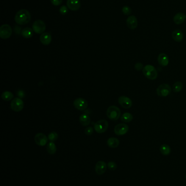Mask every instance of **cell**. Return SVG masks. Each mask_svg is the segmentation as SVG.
I'll return each instance as SVG.
<instances>
[{"mask_svg": "<svg viewBox=\"0 0 186 186\" xmlns=\"http://www.w3.org/2000/svg\"><path fill=\"white\" fill-rule=\"evenodd\" d=\"M31 16L30 12L25 9L19 10L15 16V21L20 25H26L31 20Z\"/></svg>", "mask_w": 186, "mask_h": 186, "instance_id": "obj_1", "label": "cell"}, {"mask_svg": "<svg viewBox=\"0 0 186 186\" xmlns=\"http://www.w3.org/2000/svg\"><path fill=\"white\" fill-rule=\"evenodd\" d=\"M143 72L145 77L150 80H155L158 77V72L155 67L151 65H147L143 69Z\"/></svg>", "mask_w": 186, "mask_h": 186, "instance_id": "obj_2", "label": "cell"}, {"mask_svg": "<svg viewBox=\"0 0 186 186\" xmlns=\"http://www.w3.org/2000/svg\"><path fill=\"white\" fill-rule=\"evenodd\" d=\"M107 115L108 118L111 120H117L121 115V111L117 106H111L107 111Z\"/></svg>", "mask_w": 186, "mask_h": 186, "instance_id": "obj_3", "label": "cell"}, {"mask_svg": "<svg viewBox=\"0 0 186 186\" xmlns=\"http://www.w3.org/2000/svg\"><path fill=\"white\" fill-rule=\"evenodd\" d=\"M171 93L170 86L166 83L160 84L157 89V94L160 97H166Z\"/></svg>", "mask_w": 186, "mask_h": 186, "instance_id": "obj_4", "label": "cell"}, {"mask_svg": "<svg viewBox=\"0 0 186 186\" xmlns=\"http://www.w3.org/2000/svg\"><path fill=\"white\" fill-rule=\"evenodd\" d=\"M108 122L106 120H99L94 125V130L98 133H104L108 129Z\"/></svg>", "mask_w": 186, "mask_h": 186, "instance_id": "obj_5", "label": "cell"}, {"mask_svg": "<svg viewBox=\"0 0 186 186\" xmlns=\"http://www.w3.org/2000/svg\"><path fill=\"white\" fill-rule=\"evenodd\" d=\"M24 104L23 101L19 98H13L10 103V108L16 112H20L24 108Z\"/></svg>", "mask_w": 186, "mask_h": 186, "instance_id": "obj_6", "label": "cell"}, {"mask_svg": "<svg viewBox=\"0 0 186 186\" xmlns=\"http://www.w3.org/2000/svg\"><path fill=\"white\" fill-rule=\"evenodd\" d=\"M32 30L37 34H42L46 30V25L41 20L35 21L32 25Z\"/></svg>", "mask_w": 186, "mask_h": 186, "instance_id": "obj_7", "label": "cell"}, {"mask_svg": "<svg viewBox=\"0 0 186 186\" xmlns=\"http://www.w3.org/2000/svg\"><path fill=\"white\" fill-rule=\"evenodd\" d=\"M12 34V27L8 24L2 25L0 27V37L3 39H7Z\"/></svg>", "mask_w": 186, "mask_h": 186, "instance_id": "obj_8", "label": "cell"}, {"mask_svg": "<svg viewBox=\"0 0 186 186\" xmlns=\"http://www.w3.org/2000/svg\"><path fill=\"white\" fill-rule=\"evenodd\" d=\"M74 107L79 111H84L88 108V101L83 98H76L73 102Z\"/></svg>", "mask_w": 186, "mask_h": 186, "instance_id": "obj_9", "label": "cell"}, {"mask_svg": "<svg viewBox=\"0 0 186 186\" xmlns=\"http://www.w3.org/2000/svg\"><path fill=\"white\" fill-rule=\"evenodd\" d=\"M129 131L128 126L126 124H119L115 126L114 132L116 135H122L126 134Z\"/></svg>", "mask_w": 186, "mask_h": 186, "instance_id": "obj_10", "label": "cell"}, {"mask_svg": "<svg viewBox=\"0 0 186 186\" xmlns=\"http://www.w3.org/2000/svg\"><path fill=\"white\" fill-rule=\"evenodd\" d=\"M35 142L39 146H44L47 144L48 138L42 133H38L35 137Z\"/></svg>", "mask_w": 186, "mask_h": 186, "instance_id": "obj_11", "label": "cell"}, {"mask_svg": "<svg viewBox=\"0 0 186 186\" xmlns=\"http://www.w3.org/2000/svg\"><path fill=\"white\" fill-rule=\"evenodd\" d=\"M118 101L119 104L124 108H130L132 106V101L130 98L126 96H121L119 97Z\"/></svg>", "mask_w": 186, "mask_h": 186, "instance_id": "obj_12", "label": "cell"}, {"mask_svg": "<svg viewBox=\"0 0 186 186\" xmlns=\"http://www.w3.org/2000/svg\"><path fill=\"white\" fill-rule=\"evenodd\" d=\"M107 168V163L104 161H98L95 166V171L98 175H102L106 171Z\"/></svg>", "mask_w": 186, "mask_h": 186, "instance_id": "obj_13", "label": "cell"}, {"mask_svg": "<svg viewBox=\"0 0 186 186\" xmlns=\"http://www.w3.org/2000/svg\"><path fill=\"white\" fill-rule=\"evenodd\" d=\"M67 7L72 11H77L81 6L80 0H67Z\"/></svg>", "mask_w": 186, "mask_h": 186, "instance_id": "obj_14", "label": "cell"}, {"mask_svg": "<svg viewBox=\"0 0 186 186\" xmlns=\"http://www.w3.org/2000/svg\"><path fill=\"white\" fill-rule=\"evenodd\" d=\"M126 24L130 30H134L138 25V20L134 16H129L126 20Z\"/></svg>", "mask_w": 186, "mask_h": 186, "instance_id": "obj_15", "label": "cell"}, {"mask_svg": "<svg viewBox=\"0 0 186 186\" xmlns=\"http://www.w3.org/2000/svg\"><path fill=\"white\" fill-rule=\"evenodd\" d=\"M52 40L51 34L48 32H44L42 33L40 36V41L44 45H49Z\"/></svg>", "mask_w": 186, "mask_h": 186, "instance_id": "obj_16", "label": "cell"}, {"mask_svg": "<svg viewBox=\"0 0 186 186\" xmlns=\"http://www.w3.org/2000/svg\"><path fill=\"white\" fill-rule=\"evenodd\" d=\"M158 62L162 67H166L169 64V58L166 53H162L158 56Z\"/></svg>", "mask_w": 186, "mask_h": 186, "instance_id": "obj_17", "label": "cell"}, {"mask_svg": "<svg viewBox=\"0 0 186 186\" xmlns=\"http://www.w3.org/2000/svg\"><path fill=\"white\" fill-rule=\"evenodd\" d=\"M172 38L176 42H181L183 39L184 35L182 32L180 30H176L172 32Z\"/></svg>", "mask_w": 186, "mask_h": 186, "instance_id": "obj_18", "label": "cell"}, {"mask_svg": "<svg viewBox=\"0 0 186 186\" xmlns=\"http://www.w3.org/2000/svg\"><path fill=\"white\" fill-rule=\"evenodd\" d=\"M186 16L183 13H178L174 16L173 21L176 25H180L182 24L186 19Z\"/></svg>", "mask_w": 186, "mask_h": 186, "instance_id": "obj_19", "label": "cell"}, {"mask_svg": "<svg viewBox=\"0 0 186 186\" xmlns=\"http://www.w3.org/2000/svg\"><path fill=\"white\" fill-rule=\"evenodd\" d=\"M79 121L80 124L83 126H87L91 123L90 117L86 114H83L80 115L79 118Z\"/></svg>", "mask_w": 186, "mask_h": 186, "instance_id": "obj_20", "label": "cell"}, {"mask_svg": "<svg viewBox=\"0 0 186 186\" xmlns=\"http://www.w3.org/2000/svg\"><path fill=\"white\" fill-rule=\"evenodd\" d=\"M21 35L25 39L31 38L33 35V31L29 27L24 28L21 31Z\"/></svg>", "mask_w": 186, "mask_h": 186, "instance_id": "obj_21", "label": "cell"}, {"mask_svg": "<svg viewBox=\"0 0 186 186\" xmlns=\"http://www.w3.org/2000/svg\"><path fill=\"white\" fill-rule=\"evenodd\" d=\"M107 144L111 148H116L119 144V140L114 137H111L109 138L107 141Z\"/></svg>", "mask_w": 186, "mask_h": 186, "instance_id": "obj_22", "label": "cell"}, {"mask_svg": "<svg viewBox=\"0 0 186 186\" xmlns=\"http://www.w3.org/2000/svg\"><path fill=\"white\" fill-rule=\"evenodd\" d=\"M47 150L49 154L53 155L56 152L57 148H56V145L54 142H50L47 145Z\"/></svg>", "mask_w": 186, "mask_h": 186, "instance_id": "obj_23", "label": "cell"}, {"mask_svg": "<svg viewBox=\"0 0 186 186\" xmlns=\"http://www.w3.org/2000/svg\"><path fill=\"white\" fill-rule=\"evenodd\" d=\"M121 120L126 123H130V121H132V120L133 119V115L129 113H124L123 114L121 117Z\"/></svg>", "mask_w": 186, "mask_h": 186, "instance_id": "obj_24", "label": "cell"}, {"mask_svg": "<svg viewBox=\"0 0 186 186\" xmlns=\"http://www.w3.org/2000/svg\"><path fill=\"white\" fill-rule=\"evenodd\" d=\"M160 152L164 156L169 155L171 152L170 148L168 145H162L160 147Z\"/></svg>", "mask_w": 186, "mask_h": 186, "instance_id": "obj_25", "label": "cell"}, {"mask_svg": "<svg viewBox=\"0 0 186 186\" xmlns=\"http://www.w3.org/2000/svg\"><path fill=\"white\" fill-rule=\"evenodd\" d=\"M14 97V95L13 93L9 91H5L2 93L1 98L5 101H9L12 100Z\"/></svg>", "mask_w": 186, "mask_h": 186, "instance_id": "obj_26", "label": "cell"}, {"mask_svg": "<svg viewBox=\"0 0 186 186\" xmlns=\"http://www.w3.org/2000/svg\"><path fill=\"white\" fill-rule=\"evenodd\" d=\"M183 88L182 83L180 81H177L172 86V90L175 93H179Z\"/></svg>", "mask_w": 186, "mask_h": 186, "instance_id": "obj_27", "label": "cell"}, {"mask_svg": "<svg viewBox=\"0 0 186 186\" xmlns=\"http://www.w3.org/2000/svg\"><path fill=\"white\" fill-rule=\"evenodd\" d=\"M58 137V135L56 132H52L48 135V140H49L50 142H54V141L57 140Z\"/></svg>", "mask_w": 186, "mask_h": 186, "instance_id": "obj_28", "label": "cell"}, {"mask_svg": "<svg viewBox=\"0 0 186 186\" xmlns=\"http://www.w3.org/2000/svg\"><path fill=\"white\" fill-rule=\"evenodd\" d=\"M122 13L124 14V15H126V16H128L129 14H130L131 13H132L131 8L128 6H127V5L124 6L122 8Z\"/></svg>", "mask_w": 186, "mask_h": 186, "instance_id": "obj_29", "label": "cell"}, {"mask_svg": "<svg viewBox=\"0 0 186 186\" xmlns=\"http://www.w3.org/2000/svg\"><path fill=\"white\" fill-rule=\"evenodd\" d=\"M59 11L62 15H66L68 12V8L66 5H63L60 7Z\"/></svg>", "mask_w": 186, "mask_h": 186, "instance_id": "obj_30", "label": "cell"}, {"mask_svg": "<svg viewBox=\"0 0 186 186\" xmlns=\"http://www.w3.org/2000/svg\"><path fill=\"white\" fill-rule=\"evenodd\" d=\"M107 166L110 170H115L117 168V165L114 162H109L107 164Z\"/></svg>", "mask_w": 186, "mask_h": 186, "instance_id": "obj_31", "label": "cell"}, {"mask_svg": "<svg viewBox=\"0 0 186 186\" xmlns=\"http://www.w3.org/2000/svg\"><path fill=\"white\" fill-rule=\"evenodd\" d=\"M93 129L92 127H88L85 129V133L86 135H90L93 133Z\"/></svg>", "mask_w": 186, "mask_h": 186, "instance_id": "obj_32", "label": "cell"}, {"mask_svg": "<svg viewBox=\"0 0 186 186\" xmlns=\"http://www.w3.org/2000/svg\"><path fill=\"white\" fill-rule=\"evenodd\" d=\"M52 4L55 6L60 5L62 2V0H50Z\"/></svg>", "mask_w": 186, "mask_h": 186, "instance_id": "obj_33", "label": "cell"}, {"mask_svg": "<svg viewBox=\"0 0 186 186\" xmlns=\"http://www.w3.org/2000/svg\"><path fill=\"white\" fill-rule=\"evenodd\" d=\"M135 68L136 70L140 71L142 69H143L144 67H143V65L141 63H138L135 65Z\"/></svg>", "mask_w": 186, "mask_h": 186, "instance_id": "obj_34", "label": "cell"}, {"mask_svg": "<svg viewBox=\"0 0 186 186\" xmlns=\"http://www.w3.org/2000/svg\"><path fill=\"white\" fill-rule=\"evenodd\" d=\"M17 95L21 98H24V96H25V94H24V91L22 90H19L18 92H17Z\"/></svg>", "mask_w": 186, "mask_h": 186, "instance_id": "obj_35", "label": "cell"}, {"mask_svg": "<svg viewBox=\"0 0 186 186\" xmlns=\"http://www.w3.org/2000/svg\"></svg>", "mask_w": 186, "mask_h": 186, "instance_id": "obj_36", "label": "cell"}, {"mask_svg": "<svg viewBox=\"0 0 186 186\" xmlns=\"http://www.w3.org/2000/svg\"></svg>", "mask_w": 186, "mask_h": 186, "instance_id": "obj_37", "label": "cell"}]
</instances>
